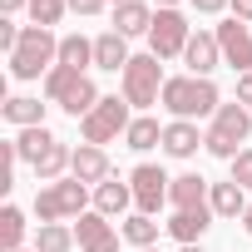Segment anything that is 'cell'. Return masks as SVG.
Instances as JSON below:
<instances>
[{
  "label": "cell",
  "mask_w": 252,
  "mask_h": 252,
  "mask_svg": "<svg viewBox=\"0 0 252 252\" xmlns=\"http://www.w3.org/2000/svg\"><path fill=\"white\" fill-rule=\"evenodd\" d=\"M158 104H163L173 119L198 124L203 114H218V109H222V94H218V84H213V79H198V74H173V79L163 84Z\"/></svg>",
  "instance_id": "cell-1"
},
{
  "label": "cell",
  "mask_w": 252,
  "mask_h": 252,
  "mask_svg": "<svg viewBox=\"0 0 252 252\" xmlns=\"http://www.w3.org/2000/svg\"><path fill=\"white\" fill-rule=\"evenodd\" d=\"M55 64H60V35L45 30V25H25V35H20V45L10 55V74L15 79H40Z\"/></svg>",
  "instance_id": "cell-2"
},
{
  "label": "cell",
  "mask_w": 252,
  "mask_h": 252,
  "mask_svg": "<svg viewBox=\"0 0 252 252\" xmlns=\"http://www.w3.org/2000/svg\"><path fill=\"white\" fill-rule=\"evenodd\" d=\"M247 134H252V114H247V104H222L218 114H213V129L203 134V149L213 154V158H237L242 154V144H247Z\"/></svg>",
  "instance_id": "cell-3"
},
{
  "label": "cell",
  "mask_w": 252,
  "mask_h": 252,
  "mask_svg": "<svg viewBox=\"0 0 252 252\" xmlns=\"http://www.w3.org/2000/svg\"><path fill=\"white\" fill-rule=\"evenodd\" d=\"M134 104L124 99V94H104L99 104H94V114H84L79 119V134H84V144H114V139H124L129 134V124H134V114H129Z\"/></svg>",
  "instance_id": "cell-4"
},
{
  "label": "cell",
  "mask_w": 252,
  "mask_h": 252,
  "mask_svg": "<svg viewBox=\"0 0 252 252\" xmlns=\"http://www.w3.org/2000/svg\"><path fill=\"white\" fill-rule=\"evenodd\" d=\"M84 203H89V183H79V178L40 183V193H35V218H40V222H64V218H79Z\"/></svg>",
  "instance_id": "cell-5"
},
{
  "label": "cell",
  "mask_w": 252,
  "mask_h": 252,
  "mask_svg": "<svg viewBox=\"0 0 252 252\" xmlns=\"http://www.w3.org/2000/svg\"><path fill=\"white\" fill-rule=\"evenodd\" d=\"M124 79V99H129L134 109H149V104H158V94H163V64H158V55H134L129 60V69L119 74Z\"/></svg>",
  "instance_id": "cell-6"
},
{
  "label": "cell",
  "mask_w": 252,
  "mask_h": 252,
  "mask_svg": "<svg viewBox=\"0 0 252 252\" xmlns=\"http://www.w3.org/2000/svg\"><path fill=\"white\" fill-rule=\"evenodd\" d=\"M193 40V25L183 20V10H158L154 15V30H149V55L158 60H178Z\"/></svg>",
  "instance_id": "cell-7"
},
{
  "label": "cell",
  "mask_w": 252,
  "mask_h": 252,
  "mask_svg": "<svg viewBox=\"0 0 252 252\" xmlns=\"http://www.w3.org/2000/svg\"><path fill=\"white\" fill-rule=\"evenodd\" d=\"M129 188H134V208L154 218V213L168 203V188H173V178H168L158 163H139V168L129 173Z\"/></svg>",
  "instance_id": "cell-8"
},
{
  "label": "cell",
  "mask_w": 252,
  "mask_h": 252,
  "mask_svg": "<svg viewBox=\"0 0 252 252\" xmlns=\"http://www.w3.org/2000/svg\"><path fill=\"white\" fill-rule=\"evenodd\" d=\"M218 50H222V64H232L237 74H247L252 69V30L242 25V20H222L218 30Z\"/></svg>",
  "instance_id": "cell-9"
},
{
  "label": "cell",
  "mask_w": 252,
  "mask_h": 252,
  "mask_svg": "<svg viewBox=\"0 0 252 252\" xmlns=\"http://www.w3.org/2000/svg\"><path fill=\"white\" fill-rule=\"evenodd\" d=\"M74 242H79V252H119V232L109 227L104 213H79L74 218Z\"/></svg>",
  "instance_id": "cell-10"
},
{
  "label": "cell",
  "mask_w": 252,
  "mask_h": 252,
  "mask_svg": "<svg viewBox=\"0 0 252 252\" xmlns=\"http://www.w3.org/2000/svg\"><path fill=\"white\" fill-rule=\"evenodd\" d=\"M69 178H79V183H89V188L109 183V178H114L109 154H104L99 144H79V149H74V163H69Z\"/></svg>",
  "instance_id": "cell-11"
},
{
  "label": "cell",
  "mask_w": 252,
  "mask_h": 252,
  "mask_svg": "<svg viewBox=\"0 0 252 252\" xmlns=\"http://www.w3.org/2000/svg\"><path fill=\"white\" fill-rule=\"evenodd\" d=\"M208 193H213V183H208L203 173H178V178H173V188H168V208H173V213L213 208V203H208Z\"/></svg>",
  "instance_id": "cell-12"
},
{
  "label": "cell",
  "mask_w": 252,
  "mask_h": 252,
  "mask_svg": "<svg viewBox=\"0 0 252 252\" xmlns=\"http://www.w3.org/2000/svg\"><path fill=\"white\" fill-rule=\"evenodd\" d=\"M183 64H188V74H198V79H208L218 64H222V50H218V35L213 30H198L193 40H188V50H183Z\"/></svg>",
  "instance_id": "cell-13"
},
{
  "label": "cell",
  "mask_w": 252,
  "mask_h": 252,
  "mask_svg": "<svg viewBox=\"0 0 252 252\" xmlns=\"http://www.w3.org/2000/svg\"><path fill=\"white\" fill-rule=\"evenodd\" d=\"M129 40H124L119 30H104V35H94V69H109V74H124L129 69Z\"/></svg>",
  "instance_id": "cell-14"
},
{
  "label": "cell",
  "mask_w": 252,
  "mask_h": 252,
  "mask_svg": "<svg viewBox=\"0 0 252 252\" xmlns=\"http://www.w3.org/2000/svg\"><path fill=\"white\" fill-rule=\"evenodd\" d=\"M154 15H158V10H149L144 0H124V5H114V30H119L124 40L149 35V30H154Z\"/></svg>",
  "instance_id": "cell-15"
},
{
  "label": "cell",
  "mask_w": 252,
  "mask_h": 252,
  "mask_svg": "<svg viewBox=\"0 0 252 252\" xmlns=\"http://www.w3.org/2000/svg\"><path fill=\"white\" fill-rule=\"evenodd\" d=\"M208 203H213V218H237L242 222V213L252 208V198H247V188L242 183H213V193H208Z\"/></svg>",
  "instance_id": "cell-16"
},
{
  "label": "cell",
  "mask_w": 252,
  "mask_h": 252,
  "mask_svg": "<svg viewBox=\"0 0 252 252\" xmlns=\"http://www.w3.org/2000/svg\"><path fill=\"white\" fill-rule=\"evenodd\" d=\"M198 144H203L198 124H188V119L163 124V154H168V158H193V154H198Z\"/></svg>",
  "instance_id": "cell-17"
},
{
  "label": "cell",
  "mask_w": 252,
  "mask_h": 252,
  "mask_svg": "<svg viewBox=\"0 0 252 252\" xmlns=\"http://www.w3.org/2000/svg\"><path fill=\"white\" fill-rule=\"evenodd\" d=\"M99 99H104V94L94 89V79H89V74H79V79H74V84H69V89H64V94H60L55 104H60L64 114L84 119V114H94V104H99Z\"/></svg>",
  "instance_id": "cell-18"
},
{
  "label": "cell",
  "mask_w": 252,
  "mask_h": 252,
  "mask_svg": "<svg viewBox=\"0 0 252 252\" xmlns=\"http://www.w3.org/2000/svg\"><path fill=\"white\" fill-rule=\"evenodd\" d=\"M69 163H74V149H64V144L55 139V144H50L30 168H35V178H40V183H60V178L69 173Z\"/></svg>",
  "instance_id": "cell-19"
},
{
  "label": "cell",
  "mask_w": 252,
  "mask_h": 252,
  "mask_svg": "<svg viewBox=\"0 0 252 252\" xmlns=\"http://www.w3.org/2000/svg\"><path fill=\"white\" fill-rule=\"evenodd\" d=\"M208 222H213V208H193V213H173L163 227H168V237H178V242L188 247V242H198V237L208 232Z\"/></svg>",
  "instance_id": "cell-20"
},
{
  "label": "cell",
  "mask_w": 252,
  "mask_h": 252,
  "mask_svg": "<svg viewBox=\"0 0 252 252\" xmlns=\"http://www.w3.org/2000/svg\"><path fill=\"white\" fill-rule=\"evenodd\" d=\"M0 119H5L10 129H40V124H45V104L20 94V99H5V104H0Z\"/></svg>",
  "instance_id": "cell-21"
},
{
  "label": "cell",
  "mask_w": 252,
  "mask_h": 252,
  "mask_svg": "<svg viewBox=\"0 0 252 252\" xmlns=\"http://www.w3.org/2000/svg\"><path fill=\"white\" fill-rule=\"evenodd\" d=\"M129 203H134V188H129V183H119V178H109V183L94 188V213H104V218L129 213Z\"/></svg>",
  "instance_id": "cell-22"
},
{
  "label": "cell",
  "mask_w": 252,
  "mask_h": 252,
  "mask_svg": "<svg viewBox=\"0 0 252 252\" xmlns=\"http://www.w3.org/2000/svg\"><path fill=\"white\" fill-rule=\"evenodd\" d=\"M25 247V213L15 203L0 208V252H20Z\"/></svg>",
  "instance_id": "cell-23"
},
{
  "label": "cell",
  "mask_w": 252,
  "mask_h": 252,
  "mask_svg": "<svg viewBox=\"0 0 252 252\" xmlns=\"http://www.w3.org/2000/svg\"><path fill=\"white\" fill-rule=\"evenodd\" d=\"M124 144H129L134 154H144V149L163 144V124H158V119H149V114H139V119L129 124V134H124Z\"/></svg>",
  "instance_id": "cell-24"
},
{
  "label": "cell",
  "mask_w": 252,
  "mask_h": 252,
  "mask_svg": "<svg viewBox=\"0 0 252 252\" xmlns=\"http://www.w3.org/2000/svg\"><path fill=\"white\" fill-rule=\"evenodd\" d=\"M60 64H69V69H89L94 64V40H84V35H64L60 40Z\"/></svg>",
  "instance_id": "cell-25"
},
{
  "label": "cell",
  "mask_w": 252,
  "mask_h": 252,
  "mask_svg": "<svg viewBox=\"0 0 252 252\" xmlns=\"http://www.w3.org/2000/svg\"><path fill=\"white\" fill-rule=\"evenodd\" d=\"M10 144H15V154H20L25 163H35V158H40V154H45V149L55 144V134H50L45 124H40V129H20V134H15Z\"/></svg>",
  "instance_id": "cell-26"
},
{
  "label": "cell",
  "mask_w": 252,
  "mask_h": 252,
  "mask_svg": "<svg viewBox=\"0 0 252 252\" xmlns=\"http://www.w3.org/2000/svg\"><path fill=\"white\" fill-rule=\"evenodd\" d=\"M69 247H74V227H64V222H40L35 252H69Z\"/></svg>",
  "instance_id": "cell-27"
},
{
  "label": "cell",
  "mask_w": 252,
  "mask_h": 252,
  "mask_svg": "<svg viewBox=\"0 0 252 252\" xmlns=\"http://www.w3.org/2000/svg\"><path fill=\"white\" fill-rule=\"evenodd\" d=\"M124 242H134L139 252H144V247H154V242H158V222H154L149 213H134V218H124Z\"/></svg>",
  "instance_id": "cell-28"
},
{
  "label": "cell",
  "mask_w": 252,
  "mask_h": 252,
  "mask_svg": "<svg viewBox=\"0 0 252 252\" xmlns=\"http://www.w3.org/2000/svg\"><path fill=\"white\" fill-rule=\"evenodd\" d=\"M64 10H69V0H30V20H35V25H45V30H50V25H60V15H64Z\"/></svg>",
  "instance_id": "cell-29"
},
{
  "label": "cell",
  "mask_w": 252,
  "mask_h": 252,
  "mask_svg": "<svg viewBox=\"0 0 252 252\" xmlns=\"http://www.w3.org/2000/svg\"><path fill=\"white\" fill-rule=\"evenodd\" d=\"M74 79H79V69H69V64H55V69L45 74V99L55 104V99H60V94H64V89L74 84Z\"/></svg>",
  "instance_id": "cell-30"
},
{
  "label": "cell",
  "mask_w": 252,
  "mask_h": 252,
  "mask_svg": "<svg viewBox=\"0 0 252 252\" xmlns=\"http://www.w3.org/2000/svg\"><path fill=\"white\" fill-rule=\"evenodd\" d=\"M232 183H242V188L252 193V149H242V154L232 158Z\"/></svg>",
  "instance_id": "cell-31"
},
{
  "label": "cell",
  "mask_w": 252,
  "mask_h": 252,
  "mask_svg": "<svg viewBox=\"0 0 252 252\" xmlns=\"http://www.w3.org/2000/svg\"><path fill=\"white\" fill-rule=\"evenodd\" d=\"M104 5H109V0H69V10H74V15H99Z\"/></svg>",
  "instance_id": "cell-32"
},
{
  "label": "cell",
  "mask_w": 252,
  "mask_h": 252,
  "mask_svg": "<svg viewBox=\"0 0 252 252\" xmlns=\"http://www.w3.org/2000/svg\"><path fill=\"white\" fill-rule=\"evenodd\" d=\"M237 104H252V69L237 74Z\"/></svg>",
  "instance_id": "cell-33"
},
{
  "label": "cell",
  "mask_w": 252,
  "mask_h": 252,
  "mask_svg": "<svg viewBox=\"0 0 252 252\" xmlns=\"http://www.w3.org/2000/svg\"><path fill=\"white\" fill-rule=\"evenodd\" d=\"M232 0H193V10H203V15H218V10H227Z\"/></svg>",
  "instance_id": "cell-34"
},
{
  "label": "cell",
  "mask_w": 252,
  "mask_h": 252,
  "mask_svg": "<svg viewBox=\"0 0 252 252\" xmlns=\"http://www.w3.org/2000/svg\"><path fill=\"white\" fill-rule=\"evenodd\" d=\"M232 20H242V25H252V0H232Z\"/></svg>",
  "instance_id": "cell-35"
},
{
  "label": "cell",
  "mask_w": 252,
  "mask_h": 252,
  "mask_svg": "<svg viewBox=\"0 0 252 252\" xmlns=\"http://www.w3.org/2000/svg\"><path fill=\"white\" fill-rule=\"evenodd\" d=\"M0 10H5V15H20V10H30V0H0Z\"/></svg>",
  "instance_id": "cell-36"
},
{
  "label": "cell",
  "mask_w": 252,
  "mask_h": 252,
  "mask_svg": "<svg viewBox=\"0 0 252 252\" xmlns=\"http://www.w3.org/2000/svg\"><path fill=\"white\" fill-rule=\"evenodd\" d=\"M242 227H247V237H252V208H247V213H242Z\"/></svg>",
  "instance_id": "cell-37"
},
{
  "label": "cell",
  "mask_w": 252,
  "mask_h": 252,
  "mask_svg": "<svg viewBox=\"0 0 252 252\" xmlns=\"http://www.w3.org/2000/svg\"><path fill=\"white\" fill-rule=\"evenodd\" d=\"M158 10H178V0H158Z\"/></svg>",
  "instance_id": "cell-38"
},
{
  "label": "cell",
  "mask_w": 252,
  "mask_h": 252,
  "mask_svg": "<svg viewBox=\"0 0 252 252\" xmlns=\"http://www.w3.org/2000/svg\"><path fill=\"white\" fill-rule=\"evenodd\" d=\"M178 252H203V247H198V242H188V247H178Z\"/></svg>",
  "instance_id": "cell-39"
},
{
  "label": "cell",
  "mask_w": 252,
  "mask_h": 252,
  "mask_svg": "<svg viewBox=\"0 0 252 252\" xmlns=\"http://www.w3.org/2000/svg\"><path fill=\"white\" fill-rule=\"evenodd\" d=\"M109 5H124V0H109Z\"/></svg>",
  "instance_id": "cell-40"
},
{
  "label": "cell",
  "mask_w": 252,
  "mask_h": 252,
  "mask_svg": "<svg viewBox=\"0 0 252 252\" xmlns=\"http://www.w3.org/2000/svg\"><path fill=\"white\" fill-rule=\"evenodd\" d=\"M20 252H35V247H20Z\"/></svg>",
  "instance_id": "cell-41"
},
{
  "label": "cell",
  "mask_w": 252,
  "mask_h": 252,
  "mask_svg": "<svg viewBox=\"0 0 252 252\" xmlns=\"http://www.w3.org/2000/svg\"><path fill=\"white\" fill-rule=\"evenodd\" d=\"M144 252H158V247H144Z\"/></svg>",
  "instance_id": "cell-42"
}]
</instances>
